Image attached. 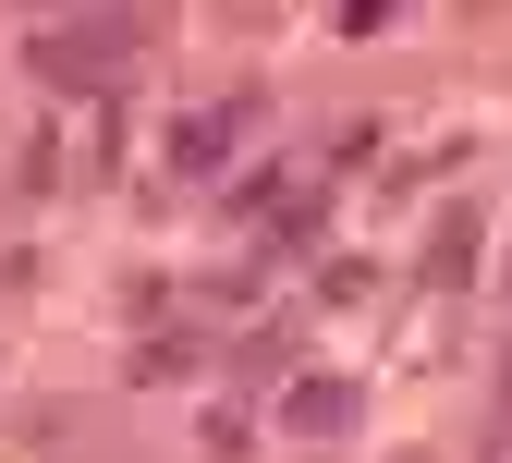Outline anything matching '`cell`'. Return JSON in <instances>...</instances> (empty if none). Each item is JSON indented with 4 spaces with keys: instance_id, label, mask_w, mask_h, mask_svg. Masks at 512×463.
<instances>
[{
    "instance_id": "cell-1",
    "label": "cell",
    "mask_w": 512,
    "mask_h": 463,
    "mask_svg": "<svg viewBox=\"0 0 512 463\" xmlns=\"http://www.w3.org/2000/svg\"><path fill=\"white\" fill-rule=\"evenodd\" d=\"M135 49H147L135 13H74V25H37L25 37V74L61 86V98H110V74H135Z\"/></svg>"
},
{
    "instance_id": "cell-2",
    "label": "cell",
    "mask_w": 512,
    "mask_h": 463,
    "mask_svg": "<svg viewBox=\"0 0 512 463\" xmlns=\"http://www.w3.org/2000/svg\"><path fill=\"white\" fill-rule=\"evenodd\" d=\"M244 122H256V98H220V110H183V122H171V171H220V159L244 147Z\"/></svg>"
},
{
    "instance_id": "cell-3",
    "label": "cell",
    "mask_w": 512,
    "mask_h": 463,
    "mask_svg": "<svg viewBox=\"0 0 512 463\" xmlns=\"http://www.w3.org/2000/svg\"><path fill=\"white\" fill-rule=\"evenodd\" d=\"M476 244H488V220L452 195V208L427 220V293H464V281H476Z\"/></svg>"
},
{
    "instance_id": "cell-4",
    "label": "cell",
    "mask_w": 512,
    "mask_h": 463,
    "mask_svg": "<svg viewBox=\"0 0 512 463\" xmlns=\"http://www.w3.org/2000/svg\"><path fill=\"white\" fill-rule=\"evenodd\" d=\"M281 427H293V439H342V427H354V378H293V390H281Z\"/></svg>"
},
{
    "instance_id": "cell-5",
    "label": "cell",
    "mask_w": 512,
    "mask_h": 463,
    "mask_svg": "<svg viewBox=\"0 0 512 463\" xmlns=\"http://www.w3.org/2000/svg\"><path fill=\"white\" fill-rule=\"evenodd\" d=\"M500 415H512V354H500Z\"/></svg>"
},
{
    "instance_id": "cell-6",
    "label": "cell",
    "mask_w": 512,
    "mask_h": 463,
    "mask_svg": "<svg viewBox=\"0 0 512 463\" xmlns=\"http://www.w3.org/2000/svg\"><path fill=\"white\" fill-rule=\"evenodd\" d=\"M500 293H512V269H500Z\"/></svg>"
}]
</instances>
